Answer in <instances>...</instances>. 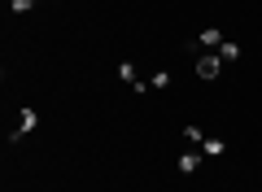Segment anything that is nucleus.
<instances>
[{"mask_svg":"<svg viewBox=\"0 0 262 192\" xmlns=\"http://www.w3.org/2000/svg\"><path fill=\"white\" fill-rule=\"evenodd\" d=\"M118 79L127 83L136 96H149V79H140V74H136V61H118Z\"/></svg>","mask_w":262,"mask_h":192,"instance_id":"4","label":"nucleus"},{"mask_svg":"<svg viewBox=\"0 0 262 192\" xmlns=\"http://www.w3.org/2000/svg\"><path fill=\"white\" fill-rule=\"evenodd\" d=\"M35 5H39V0H9V13H13V18H27Z\"/></svg>","mask_w":262,"mask_h":192,"instance_id":"8","label":"nucleus"},{"mask_svg":"<svg viewBox=\"0 0 262 192\" xmlns=\"http://www.w3.org/2000/svg\"><path fill=\"white\" fill-rule=\"evenodd\" d=\"M201 166H206V153L201 148H184L179 153V175H196Z\"/></svg>","mask_w":262,"mask_h":192,"instance_id":"5","label":"nucleus"},{"mask_svg":"<svg viewBox=\"0 0 262 192\" xmlns=\"http://www.w3.org/2000/svg\"><path fill=\"white\" fill-rule=\"evenodd\" d=\"M219 57H223V61H241V44H236V39H223Z\"/></svg>","mask_w":262,"mask_h":192,"instance_id":"9","label":"nucleus"},{"mask_svg":"<svg viewBox=\"0 0 262 192\" xmlns=\"http://www.w3.org/2000/svg\"><path fill=\"white\" fill-rule=\"evenodd\" d=\"M223 57H219V53H201V57H196V79H206V83H214L219 79V74H223Z\"/></svg>","mask_w":262,"mask_h":192,"instance_id":"3","label":"nucleus"},{"mask_svg":"<svg viewBox=\"0 0 262 192\" xmlns=\"http://www.w3.org/2000/svg\"><path fill=\"white\" fill-rule=\"evenodd\" d=\"M35 127H39V110H35V105H22V114H18V127H13L9 136H5V144H9V148H18V144H22V140H27Z\"/></svg>","mask_w":262,"mask_h":192,"instance_id":"1","label":"nucleus"},{"mask_svg":"<svg viewBox=\"0 0 262 192\" xmlns=\"http://www.w3.org/2000/svg\"><path fill=\"white\" fill-rule=\"evenodd\" d=\"M219 48H223V31L206 27L196 39H188V44H184V53H219Z\"/></svg>","mask_w":262,"mask_h":192,"instance_id":"2","label":"nucleus"},{"mask_svg":"<svg viewBox=\"0 0 262 192\" xmlns=\"http://www.w3.org/2000/svg\"><path fill=\"white\" fill-rule=\"evenodd\" d=\"M184 140H188L192 148H201V140H206V131H201V127H184Z\"/></svg>","mask_w":262,"mask_h":192,"instance_id":"10","label":"nucleus"},{"mask_svg":"<svg viewBox=\"0 0 262 192\" xmlns=\"http://www.w3.org/2000/svg\"><path fill=\"white\" fill-rule=\"evenodd\" d=\"M201 153H206V157H223L227 153V140L223 136H206V140H201Z\"/></svg>","mask_w":262,"mask_h":192,"instance_id":"6","label":"nucleus"},{"mask_svg":"<svg viewBox=\"0 0 262 192\" xmlns=\"http://www.w3.org/2000/svg\"><path fill=\"white\" fill-rule=\"evenodd\" d=\"M170 83H175V74H170V70H153L149 74V92H166Z\"/></svg>","mask_w":262,"mask_h":192,"instance_id":"7","label":"nucleus"}]
</instances>
